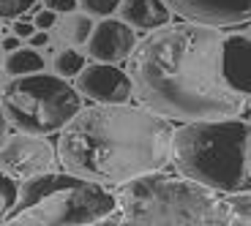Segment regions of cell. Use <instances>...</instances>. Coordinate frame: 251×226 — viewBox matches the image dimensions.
Wrapping results in <instances>:
<instances>
[{
    "label": "cell",
    "instance_id": "obj_1",
    "mask_svg": "<svg viewBox=\"0 0 251 226\" xmlns=\"http://www.w3.org/2000/svg\"><path fill=\"white\" fill-rule=\"evenodd\" d=\"M226 36L216 25L183 22L151 30L131 52L137 95L164 117L194 120L235 117L246 95L224 74Z\"/></svg>",
    "mask_w": 251,
    "mask_h": 226
},
{
    "label": "cell",
    "instance_id": "obj_2",
    "mask_svg": "<svg viewBox=\"0 0 251 226\" xmlns=\"http://www.w3.org/2000/svg\"><path fill=\"white\" fill-rule=\"evenodd\" d=\"M175 150V131L151 107L99 104L82 109L60 134L57 158L69 172L104 185H126L161 172Z\"/></svg>",
    "mask_w": 251,
    "mask_h": 226
},
{
    "label": "cell",
    "instance_id": "obj_3",
    "mask_svg": "<svg viewBox=\"0 0 251 226\" xmlns=\"http://www.w3.org/2000/svg\"><path fill=\"white\" fill-rule=\"evenodd\" d=\"M123 221L145 226H251V191L232 194L191 177L145 175L118 194Z\"/></svg>",
    "mask_w": 251,
    "mask_h": 226
},
{
    "label": "cell",
    "instance_id": "obj_4",
    "mask_svg": "<svg viewBox=\"0 0 251 226\" xmlns=\"http://www.w3.org/2000/svg\"><path fill=\"white\" fill-rule=\"evenodd\" d=\"M172 161L183 177L221 191H251V123L194 120L175 131Z\"/></svg>",
    "mask_w": 251,
    "mask_h": 226
},
{
    "label": "cell",
    "instance_id": "obj_5",
    "mask_svg": "<svg viewBox=\"0 0 251 226\" xmlns=\"http://www.w3.org/2000/svg\"><path fill=\"white\" fill-rule=\"evenodd\" d=\"M120 202L104 188V182L88 180L74 172H41L22 182L19 202L3 226H71L109 221Z\"/></svg>",
    "mask_w": 251,
    "mask_h": 226
},
{
    "label": "cell",
    "instance_id": "obj_6",
    "mask_svg": "<svg viewBox=\"0 0 251 226\" xmlns=\"http://www.w3.org/2000/svg\"><path fill=\"white\" fill-rule=\"evenodd\" d=\"M79 112L82 93L60 74L11 76L3 88V117L25 134L47 136L52 131H63Z\"/></svg>",
    "mask_w": 251,
    "mask_h": 226
},
{
    "label": "cell",
    "instance_id": "obj_7",
    "mask_svg": "<svg viewBox=\"0 0 251 226\" xmlns=\"http://www.w3.org/2000/svg\"><path fill=\"white\" fill-rule=\"evenodd\" d=\"M3 172L17 180H27L33 175L50 172L55 163V150L47 139L38 134H17L11 139H3Z\"/></svg>",
    "mask_w": 251,
    "mask_h": 226
},
{
    "label": "cell",
    "instance_id": "obj_8",
    "mask_svg": "<svg viewBox=\"0 0 251 226\" xmlns=\"http://www.w3.org/2000/svg\"><path fill=\"white\" fill-rule=\"evenodd\" d=\"M76 90L96 104H128L134 93V76L120 71L115 63L85 66L76 76Z\"/></svg>",
    "mask_w": 251,
    "mask_h": 226
},
{
    "label": "cell",
    "instance_id": "obj_9",
    "mask_svg": "<svg viewBox=\"0 0 251 226\" xmlns=\"http://www.w3.org/2000/svg\"><path fill=\"white\" fill-rule=\"evenodd\" d=\"M170 8L191 22L216 27L251 22V0H167Z\"/></svg>",
    "mask_w": 251,
    "mask_h": 226
},
{
    "label": "cell",
    "instance_id": "obj_10",
    "mask_svg": "<svg viewBox=\"0 0 251 226\" xmlns=\"http://www.w3.org/2000/svg\"><path fill=\"white\" fill-rule=\"evenodd\" d=\"M137 27H131L126 19L104 17L93 27V36L88 38V52L99 63H120L126 57H131L137 49Z\"/></svg>",
    "mask_w": 251,
    "mask_h": 226
},
{
    "label": "cell",
    "instance_id": "obj_11",
    "mask_svg": "<svg viewBox=\"0 0 251 226\" xmlns=\"http://www.w3.org/2000/svg\"><path fill=\"white\" fill-rule=\"evenodd\" d=\"M224 74L238 93L251 95V36H226Z\"/></svg>",
    "mask_w": 251,
    "mask_h": 226
},
{
    "label": "cell",
    "instance_id": "obj_12",
    "mask_svg": "<svg viewBox=\"0 0 251 226\" xmlns=\"http://www.w3.org/2000/svg\"><path fill=\"white\" fill-rule=\"evenodd\" d=\"M118 14L137 30H158L170 22L172 8L167 0H123Z\"/></svg>",
    "mask_w": 251,
    "mask_h": 226
},
{
    "label": "cell",
    "instance_id": "obj_13",
    "mask_svg": "<svg viewBox=\"0 0 251 226\" xmlns=\"http://www.w3.org/2000/svg\"><path fill=\"white\" fill-rule=\"evenodd\" d=\"M44 68V57L38 55L36 46H27V49H14L6 55L3 60V71L8 76H25V74H38V71Z\"/></svg>",
    "mask_w": 251,
    "mask_h": 226
},
{
    "label": "cell",
    "instance_id": "obj_14",
    "mask_svg": "<svg viewBox=\"0 0 251 226\" xmlns=\"http://www.w3.org/2000/svg\"><path fill=\"white\" fill-rule=\"evenodd\" d=\"M93 14L88 11H71L66 19V38L71 44H88V38L93 36Z\"/></svg>",
    "mask_w": 251,
    "mask_h": 226
},
{
    "label": "cell",
    "instance_id": "obj_15",
    "mask_svg": "<svg viewBox=\"0 0 251 226\" xmlns=\"http://www.w3.org/2000/svg\"><path fill=\"white\" fill-rule=\"evenodd\" d=\"M52 68H55V74L60 76H79L82 68H85V57L79 55L76 49H63L55 55V63H52Z\"/></svg>",
    "mask_w": 251,
    "mask_h": 226
},
{
    "label": "cell",
    "instance_id": "obj_16",
    "mask_svg": "<svg viewBox=\"0 0 251 226\" xmlns=\"http://www.w3.org/2000/svg\"><path fill=\"white\" fill-rule=\"evenodd\" d=\"M19 188H22V185H17V177H11V175H6V172H3V185H0L3 213H0V218H3V215H8L14 207H17V202H19Z\"/></svg>",
    "mask_w": 251,
    "mask_h": 226
},
{
    "label": "cell",
    "instance_id": "obj_17",
    "mask_svg": "<svg viewBox=\"0 0 251 226\" xmlns=\"http://www.w3.org/2000/svg\"><path fill=\"white\" fill-rule=\"evenodd\" d=\"M120 3L123 0H79V8L82 11H88L93 14V17H112L115 11L120 8Z\"/></svg>",
    "mask_w": 251,
    "mask_h": 226
},
{
    "label": "cell",
    "instance_id": "obj_18",
    "mask_svg": "<svg viewBox=\"0 0 251 226\" xmlns=\"http://www.w3.org/2000/svg\"><path fill=\"white\" fill-rule=\"evenodd\" d=\"M27 6H33V0H0L3 19H6V17H17V14H22Z\"/></svg>",
    "mask_w": 251,
    "mask_h": 226
},
{
    "label": "cell",
    "instance_id": "obj_19",
    "mask_svg": "<svg viewBox=\"0 0 251 226\" xmlns=\"http://www.w3.org/2000/svg\"><path fill=\"white\" fill-rule=\"evenodd\" d=\"M57 19V11H52V8H41V11H36V19H33V25L38 27V30H50L52 25H55Z\"/></svg>",
    "mask_w": 251,
    "mask_h": 226
},
{
    "label": "cell",
    "instance_id": "obj_20",
    "mask_svg": "<svg viewBox=\"0 0 251 226\" xmlns=\"http://www.w3.org/2000/svg\"><path fill=\"white\" fill-rule=\"evenodd\" d=\"M44 6L57 11V14H71L79 8V0H44Z\"/></svg>",
    "mask_w": 251,
    "mask_h": 226
},
{
    "label": "cell",
    "instance_id": "obj_21",
    "mask_svg": "<svg viewBox=\"0 0 251 226\" xmlns=\"http://www.w3.org/2000/svg\"><path fill=\"white\" fill-rule=\"evenodd\" d=\"M27 44H30V46H36V49L47 46V44H50V30H36L30 38H27Z\"/></svg>",
    "mask_w": 251,
    "mask_h": 226
},
{
    "label": "cell",
    "instance_id": "obj_22",
    "mask_svg": "<svg viewBox=\"0 0 251 226\" xmlns=\"http://www.w3.org/2000/svg\"><path fill=\"white\" fill-rule=\"evenodd\" d=\"M11 30H14V33H17V36H19V38H25V41H27V38H30V36H33V33H36V30H38V27H36V25H30V22H17V25H14V27H11Z\"/></svg>",
    "mask_w": 251,
    "mask_h": 226
},
{
    "label": "cell",
    "instance_id": "obj_23",
    "mask_svg": "<svg viewBox=\"0 0 251 226\" xmlns=\"http://www.w3.org/2000/svg\"><path fill=\"white\" fill-rule=\"evenodd\" d=\"M25 38H19L17 33H11V36H3V52H14L19 49V44H22Z\"/></svg>",
    "mask_w": 251,
    "mask_h": 226
}]
</instances>
